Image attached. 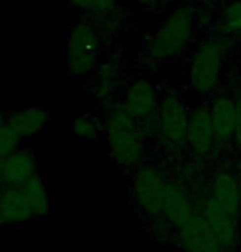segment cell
I'll list each match as a JSON object with an SVG mask.
<instances>
[{"instance_id": "obj_14", "label": "cell", "mask_w": 241, "mask_h": 252, "mask_svg": "<svg viewBox=\"0 0 241 252\" xmlns=\"http://www.w3.org/2000/svg\"><path fill=\"white\" fill-rule=\"evenodd\" d=\"M39 174V160L32 149L20 148L3 160L2 185H22ZM0 185V187H2Z\"/></svg>"}, {"instance_id": "obj_2", "label": "cell", "mask_w": 241, "mask_h": 252, "mask_svg": "<svg viewBox=\"0 0 241 252\" xmlns=\"http://www.w3.org/2000/svg\"><path fill=\"white\" fill-rule=\"evenodd\" d=\"M195 33V10L192 5H179L166 15L148 38L146 53L156 64H168L179 59L187 51Z\"/></svg>"}, {"instance_id": "obj_25", "label": "cell", "mask_w": 241, "mask_h": 252, "mask_svg": "<svg viewBox=\"0 0 241 252\" xmlns=\"http://www.w3.org/2000/svg\"><path fill=\"white\" fill-rule=\"evenodd\" d=\"M133 2L144 10H156L159 8V5L163 3V0H133Z\"/></svg>"}, {"instance_id": "obj_8", "label": "cell", "mask_w": 241, "mask_h": 252, "mask_svg": "<svg viewBox=\"0 0 241 252\" xmlns=\"http://www.w3.org/2000/svg\"><path fill=\"white\" fill-rule=\"evenodd\" d=\"M159 98L161 95L158 94L156 85L144 77L133 79L125 87V94L122 98L125 108L143 125L149 141H154V134H156Z\"/></svg>"}, {"instance_id": "obj_10", "label": "cell", "mask_w": 241, "mask_h": 252, "mask_svg": "<svg viewBox=\"0 0 241 252\" xmlns=\"http://www.w3.org/2000/svg\"><path fill=\"white\" fill-rule=\"evenodd\" d=\"M185 149L197 162H204L217 153V136L208 105H195L190 108Z\"/></svg>"}, {"instance_id": "obj_9", "label": "cell", "mask_w": 241, "mask_h": 252, "mask_svg": "<svg viewBox=\"0 0 241 252\" xmlns=\"http://www.w3.org/2000/svg\"><path fill=\"white\" fill-rule=\"evenodd\" d=\"M168 243L179 252H223V246L197 206L195 213L169 236Z\"/></svg>"}, {"instance_id": "obj_28", "label": "cell", "mask_w": 241, "mask_h": 252, "mask_svg": "<svg viewBox=\"0 0 241 252\" xmlns=\"http://www.w3.org/2000/svg\"><path fill=\"white\" fill-rule=\"evenodd\" d=\"M223 252H228V251H223Z\"/></svg>"}, {"instance_id": "obj_23", "label": "cell", "mask_w": 241, "mask_h": 252, "mask_svg": "<svg viewBox=\"0 0 241 252\" xmlns=\"http://www.w3.org/2000/svg\"><path fill=\"white\" fill-rule=\"evenodd\" d=\"M237 100V107H238V125L237 131H235V138H233V148L241 153V92L238 90V95L235 97Z\"/></svg>"}, {"instance_id": "obj_19", "label": "cell", "mask_w": 241, "mask_h": 252, "mask_svg": "<svg viewBox=\"0 0 241 252\" xmlns=\"http://www.w3.org/2000/svg\"><path fill=\"white\" fill-rule=\"evenodd\" d=\"M71 131L84 139H97L103 133V120L94 113H82L71 122Z\"/></svg>"}, {"instance_id": "obj_1", "label": "cell", "mask_w": 241, "mask_h": 252, "mask_svg": "<svg viewBox=\"0 0 241 252\" xmlns=\"http://www.w3.org/2000/svg\"><path fill=\"white\" fill-rule=\"evenodd\" d=\"M103 134L110 158L120 169L133 172L146 162L149 138L143 125L125 108L122 100L103 103Z\"/></svg>"}, {"instance_id": "obj_17", "label": "cell", "mask_w": 241, "mask_h": 252, "mask_svg": "<svg viewBox=\"0 0 241 252\" xmlns=\"http://www.w3.org/2000/svg\"><path fill=\"white\" fill-rule=\"evenodd\" d=\"M123 85V69L115 61H108L99 65L94 74V95L102 103L115 100L118 89Z\"/></svg>"}, {"instance_id": "obj_7", "label": "cell", "mask_w": 241, "mask_h": 252, "mask_svg": "<svg viewBox=\"0 0 241 252\" xmlns=\"http://www.w3.org/2000/svg\"><path fill=\"white\" fill-rule=\"evenodd\" d=\"M225 63V43L208 38L195 48L189 64V87L197 95H212L217 90Z\"/></svg>"}, {"instance_id": "obj_24", "label": "cell", "mask_w": 241, "mask_h": 252, "mask_svg": "<svg viewBox=\"0 0 241 252\" xmlns=\"http://www.w3.org/2000/svg\"><path fill=\"white\" fill-rule=\"evenodd\" d=\"M69 3H71V7L74 10H77V12L87 15V17L92 15L94 0H69Z\"/></svg>"}, {"instance_id": "obj_27", "label": "cell", "mask_w": 241, "mask_h": 252, "mask_svg": "<svg viewBox=\"0 0 241 252\" xmlns=\"http://www.w3.org/2000/svg\"><path fill=\"white\" fill-rule=\"evenodd\" d=\"M7 159L5 156L0 153V185H2V167H3V160Z\"/></svg>"}, {"instance_id": "obj_20", "label": "cell", "mask_w": 241, "mask_h": 252, "mask_svg": "<svg viewBox=\"0 0 241 252\" xmlns=\"http://www.w3.org/2000/svg\"><path fill=\"white\" fill-rule=\"evenodd\" d=\"M220 25L228 34L241 36V0H227L222 5Z\"/></svg>"}, {"instance_id": "obj_22", "label": "cell", "mask_w": 241, "mask_h": 252, "mask_svg": "<svg viewBox=\"0 0 241 252\" xmlns=\"http://www.w3.org/2000/svg\"><path fill=\"white\" fill-rule=\"evenodd\" d=\"M118 5V0H94V8H92V18H105L110 17L115 8Z\"/></svg>"}, {"instance_id": "obj_3", "label": "cell", "mask_w": 241, "mask_h": 252, "mask_svg": "<svg viewBox=\"0 0 241 252\" xmlns=\"http://www.w3.org/2000/svg\"><path fill=\"white\" fill-rule=\"evenodd\" d=\"M168 180L169 174L163 165L148 160L132 172L130 198L139 220L146 223V229L158 223Z\"/></svg>"}, {"instance_id": "obj_16", "label": "cell", "mask_w": 241, "mask_h": 252, "mask_svg": "<svg viewBox=\"0 0 241 252\" xmlns=\"http://www.w3.org/2000/svg\"><path fill=\"white\" fill-rule=\"evenodd\" d=\"M49 112L41 107H20L7 115V125L20 138H32L41 133L49 122Z\"/></svg>"}, {"instance_id": "obj_12", "label": "cell", "mask_w": 241, "mask_h": 252, "mask_svg": "<svg viewBox=\"0 0 241 252\" xmlns=\"http://www.w3.org/2000/svg\"><path fill=\"white\" fill-rule=\"evenodd\" d=\"M202 189L227 213L241 220V174L233 167L223 165L215 169Z\"/></svg>"}, {"instance_id": "obj_18", "label": "cell", "mask_w": 241, "mask_h": 252, "mask_svg": "<svg viewBox=\"0 0 241 252\" xmlns=\"http://www.w3.org/2000/svg\"><path fill=\"white\" fill-rule=\"evenodd\" d=\"M20 187H22L25 198L28 201L33 218H43L51 211V193H49L41 174H36Z\"/></svg>"}, {"instance_id": "obj_26", "label": "cell", "mask_w": 241, "mask_h": 252, "mask_svg": "<svg viewBox=\"0 0 241 252\" xmlns=\"http://www.w3.org/2000/svg\"><path fill=\"white\" fill-rule=\"evenodd\" d=\"M5 125H7V113H5L3 110H0V129H2Z\"/></svg>"}, {"instance_id": "obj_13", "label": "cell", "mask_w": 241, "mask_h": 252, "mask_svg": "<svg viewBox=\"0 0 241 252\" xmlns=\"http://www.w3.org/2000/svg\"><path fill=\"white\" fill-rule=\"evenodd\" d=\"M212 115L215 136H217V151L233 146L235 131L238 125V107L235 97L228 94H217L208 103Z\"/></svg>"}, {"instance_id": "obj_5", "label": "cell", "mask_w": 241, "mask_h": 252, "mask_svg": "<svg viewBox=\"0 0 241 252\" xmlns=\"http://www.w3.org/2000/svg\"><path fill=\"white\" fill-rule=\"evenodd\" d=\"M189 113L190 108L177 90H168L161 95L154 141L164 153L174 156L185 149Z\"/></svg>"}, {"instance_id": "obj_15", "label": "cell", "mask_w": 241, "mask_h": 252, "mask_svg": "<svg viewBox=\"0 0 241 252\" xmlns=\"http://www.w3.org/2000/svg\"><path fill=\"white\" fill-rule=\"evenodd\" d=\"M33 218L20 185L0 187V226L23 224Z\"/></svg>"}, {"instance_id": "obj_21", "label": "cell", "mask_w": 241, "mask_h": 252, "mask_svg": "<svg viewBox=\"0 0 241 252\" xmlns=\"http://www.w3.org/2000/svg\"><path fill=\"white\" fill-rule=\"evenodd\" d=\"M20 143H22V138H20L18 133H15L8 125H5L3 128L0 129V153H2L5 158L13 154L15 151L20 148Z\"/></svg>"}, {"instance_id": "obj_6", "label": "cell", "mask_w": 241, "mask_h": 252, "mask_svg": "<svg viewBox=\"0 0 241 252\" xmlns=\"http://www.w3.org/2000/svg\"><path fill=\"white\" fill-rule=\"evenodd\" d=\"M197 206V191H192V189L180 179H174L169 175L163 196V205H161L159 220L156 224H153L148 229V233L161 243H168L171 233L180 228L195 213Z\"/></svg>"}, {"instance_id": "obj_11", "label": "cell", "mask_w": 241, "mask_h": 252, "mask_svg": "<svg viewBox=\"0 0 241 252\" xmlns=\"http://www.w3.org/2000/svg\"><path fill=\"white\" fill-rule=\"evenodd\" d=\"M197 193L199 208L223 249L228 252H240V220L227 213L204 189Z\"/></svg>"}, {"instance_id": "obj_4", "label": "cell", "mask_w": 241, "mask_h": 252, "mask_svg": "<svg viewBox=\"0 0 241 252\" xmlns=\"http://www.w3.org/2000/svg\"><path fill=\"white\" fill-rule=\"evenodd\" d=\"M102 39L90 20H77L71 25L66 39V70L71 77L85 79L100 65Z\"/></svg>"}]
</instances>
